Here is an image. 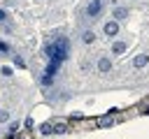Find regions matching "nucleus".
<instances>
[{
	"instance_id": "2",
	"label": "nucleus",
	"mask_w": 149,
	"mask_h": 139,
	"mask_svg": "<svg viewBox=\"0 0 149 139\" xmlns=\"http://www.w3.org/2000/svg\"><path fill=\"white\" fill-rule=\"evenodd\" d=\"M100 9H102V0H91V2H88V7H86V16L95 19V16L100 14Z\"/></svg>"
},
{
	"instance_id": "15",
	"label": "nucleus",
	"mask_w": 149,
	"mask_h": 139,
	"mask_svg": "<svg viewBox=\"0 0 149 139\" xmlns=\"http://www.w3.org/2000/svg\"><path fill=\"white\" fill-rule=\"evenodd\" d=\"M0 21H7V14H5L2 9H0Z\"/></svg>"
},
{
	"instance_id": "11",
	"label": "nucleus",
	"mask_w": 149,
	"mask_h": 139,
	"mask_svg": "<svg viewBox=\"0 0 149 139\" xmlns=\"http://www.w3.org/2000/svg\"><path fill=\"white\" fill-rule=\"evenodd\" d=\"M14 65H19V67H26V63H23V58H19V56H14Z\"/></svg>"
},
{
	"instance_id": "9",
	"label": "nucleus",
	"mask_w": 149,
	"mask_h": 139,
	"mask_svg": "<svg viewBox=\"0 0 149 139\" xmlns=\"http://www.w3.org/2000/svg\"><path fill=\"white\" fill-rule=\"evenodd\" d=\"M7 120H9V114H7V111H2V109H0V123H7Z\"/></svg>"
},
{
	"instance_id": "4",
	"label": "nucleus",
	"mask_w": 149,
	"mask_h": 139,
	"mask_svg": "<svg viewBox=\"0 0 149 139\" xmlns=\"http://www.w3.org/2000/svg\"><path fill=\"white\" fill-rule=\"evenodd\" d=\"M114 120H116V118H114L112 114H105V116H100V118H98V127H107V125H114Z\"/></svg>"
},
{
	"instance_id": "3",
	"label": "nucleus",
	"mask_w": 149,
	"mask_h": 139,
	"mask_svg": "<svg viewBox=\"0 0 149 139\" xmlns=\"http://www.w3.org/2000/svg\"><path fill=\"white\" fill-rule=\"evenodd\" d=\"M116 32H119V23H116V21H107V23H105V35L114 37Z\"/></svg>"
},
{
	"instance_id": "12",
	"label": "nucleus",
	"mask_w": 149,
	"mask_h": 139,
	"mask_svg": "<svg viewBox=\"0 0 149 139\" xmlns=\"http://www.w3.org/2000/svg\"><path fill=\"white\" fill-rule=\"evenodd\" d=\"M2 76H12V67H2Z\"/></svg>"
},
{
	"instance_id": "13",
	"label": "nucleus",
	"mask_w": 149,
	"mask_h": 139,
	"mask_svg": "<svg viewBox=\"0 0 149 139\" xmlns=\"http://www.w3.org/2000/svg\"><path fill=\"white\" fill-rule=\"evenodd\" d=\"M16 130H19V123H12V125H9V134H14Z\"/></svg>"
},
{
	"instance_id": "7",
	"label": "nucleus",
	"mask_w": 149,
	"mask_h": 139,
	"mask_svg": "<svg viewBox=\"0 0 149 139\" xmlns=\"http://www.w3.org/2000/svg\"><path fill=\"white\" fill-rule=\"evenodd\" d=\"M109 67H112L109 58H100V63H98V70H100V72H109Z\"/></svg>"
},
{
	"instance_id": "1",
	"label": "nucleus",
	"mask_w": 149,
	"mask_h": 139,
	"mask_svg": "<svg viewBox=\"0 0 149 139\" xmlns=\"http://www.w3.org/2000/svg\"><path fill=\"white\" fill-rule=\"evenodd\" d=\"M68 49H70V44H68V39L65 37H56L49 46H47V58H49V65H47V72H44V76H42V83H51L54 81V74H56V70L61 67V63L68 58Z\"/></svg>"
},
{
	"instance_id": "5",
	"label": "nucleus",
	"mask_w": 149,
	"mask_h": 139,
	"mask_svg": "<svg viewBox=\"0 0 149 139\" xmlns=\"http://www.w3.org/2000/svg\"><path fill=\"white\" fill-rule=\"evenodd\" d=\"M147 63H149V56H147V53H140V56H137V58L133 60V65H135L137 70H140V67H144Z\"/></svg>"
},
{
	"instance_id": "6",
	"label": "nucleus",
	"mask_w": 149,
	"mask_h": 139,
	"mask_svg": "<svg viewBox=\"0 0 149 139\" xmlns=\"http://www.w3.org/2000/svg\"><path fill=\"white\" fill-rule=\"evenodd\" d=\"M123 51H126V42H114V44H112V53L119 56V53H123Z\"/></svg>"
},
{
	"instance_id": "10",
	"label": "nucleus",
	"mask_w": 149,
	"mask_h": 139,
	"mask_svg": "<svg viewBox=\"0 0 149 139\" xmlns=\"http://www.w3.org/2000/svg\"><path fill=\"white\" fill-rule=\"evenodd\" d=\"M126 14H128V12H126V9H116V12H114V16H116V19H123V16H126Z\"/></svg>"
},
{
	"instance_id": "8",
	"label": "nucleus",
	"mask_w": 149,
	"mask_h": 139,
	"mask_svg": "<svg viewBox=\"0 0 149 139\" xmlns=\"http://www.w3.org/2000/svg\"><path fill=\"white\" fill-rule=\"evenodd\" d=\"M81 39H84V42H86V44H91V42H93V39H95V35H93V32H91V30H84V35H81Z\"/></svg>"
},
{
	"instance_id": "14",
	"label": "nucleus",
	"mask_w": 149,
	"mask_h": 139,
	"mask_svg": "<svg viewBox=\"0 0 149 139\" xmlns=\"http://www.w3.org/2000/svg\"><path fill=\"white\" fill-rule=\"evenodd\" d=\"M7 51H9V46H7L5 42H0V53H7Z\"/></svg>"
}]
</instances>
